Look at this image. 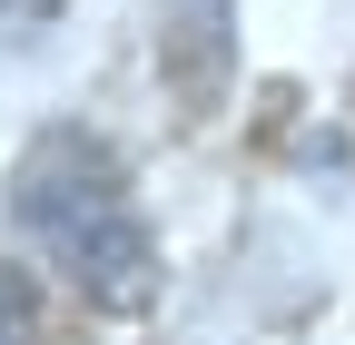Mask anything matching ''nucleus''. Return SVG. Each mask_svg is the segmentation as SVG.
I'll use <instances>...</instances> for the list:
<instances>
[{"label": "nucleus", "instance_id": "1", "mask_svg": "<svg viewBox=\"0 0 355 345\" xmlns=\"http://www.w3.org/2000/svg\"><path fill=\"white\" fill-rule=\"evenodd\" d=\"M10 207H20V227L50 247L109 316H139V306H148V286H158V247H148V227H139V207H128L109 148H89L79 128H50V139L20 158Z\"/></svg>", "mask_w": 355, "mask_h": 345}, {"label": "nucleus", "instance_id": "2", "mask_svg": "<svg viewBox=\"0 0 355 345\" xmlns=\"http://www.w3.org/2000/svg\"><path fill=\"white\" fill-rule=\"evenodd\" d=\"M0 345H30V276L0 267Z\"/></svg>", "mask_w": 355, "mask_h": 345}, {"label": "nucleus", "instance_id": "3", "mask_svg": "<svg viewBox=\"0 0 355 345\" xmlns=\"http://www.w3.org/2000/svg\"><path fill=\"white\" fill-rule=\"evenodd\" d=\"M60 0H0V30H30V20H50Z\"/></svg>", "mask_w": 355, "mask_h": 345}]
</instances>
